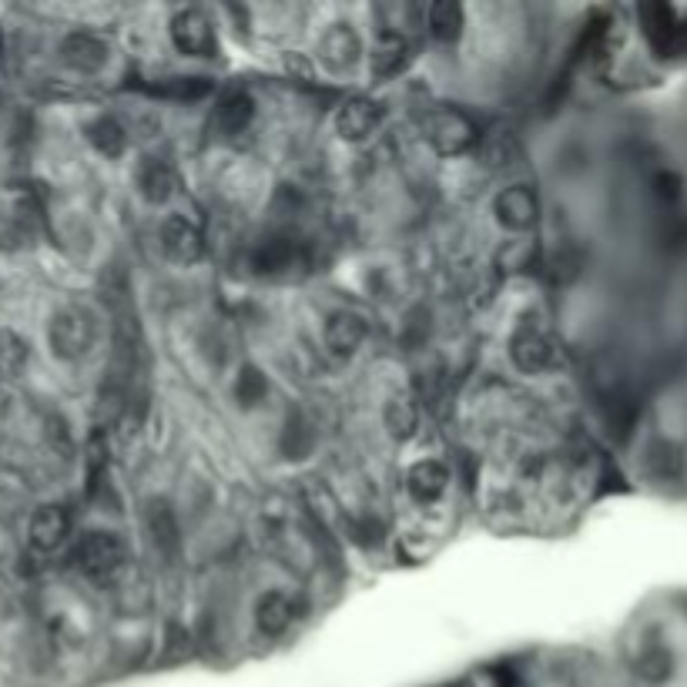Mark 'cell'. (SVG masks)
<instances>
[{"label":"cell","mask_w":687,"mask_h":687,"mask_svg":"<svg viewBox=\"0 0 687 687\" xmlns=\"http://www.w3.org/2000/svg\"><path fill=\"white\" fill-rule=\"evenodd\" d=\"M47 342L61 362H78L91 352L94 346V319L91 312L81 305H68L55 312V319L47 326Z\"/></svg>","instance_id":"cell-1"},{"label":"cell","mask_w":687,"mask_h":687,"mask_svg":"<svg viewBox=\"0 0 687 687\" xmlns=\"http://www.w3.org/2000/svg\"><path fill=\"white\" fill-rule=\"evenodd\" d=\"M128 560V547L112 531H91L74 547V563L91 580H112Z\"/></svg>","instance_id":"cell-2"},{"label":"cell","mask_w":687,"mask_h":687,"mask_svg":"<svg viewBox=\"0 0 687 687\" xmlns=\"http://www.w3.org/2000/svg\"><path fill=\"white\" fill-rule=\"evenodd\" d=\"M168 37L178 55L185 58H216L219 55V31L205 11L182 8L168 21Z\"/></svg>","instance_id":"cell-3"},{"label":"cell","mask_w":687,"mask_h":687,"mask_svg":"<svg viewBox=\"0 0 687 687\" xmlns=\"http://www.w3.org/2000/svg\"><path fill=\"white\" fill-rule=\"evenodd\" d=\"M422 131H427L430 148L443 158H456V154H463V151H469L473 144H477V128H473V121L459 112L430 115V121Z\"/></svg>","instance_id":"cell-4"},{"label":"cell","mask_w":687,"mask_h":687,"mask_svg":"<svg viewBox=\"0 0 687 687\" xmlns=\"http://www.w3.org/2000/svg\"><path fill=\"white\" fill-rule=\"evenodd\" d=\"M506 352H510V362L526 376H537L554 365V342L547 339V333L540 326H531V323L513 329Z\"/></svg>","instance_id":"cell-5"},{"label":"cell","mask_w":687,"mask_h":687,"mask_svg":"<svg viewBox=\"0 0 687 687\" xmlns=\"http://www.w3.org/2000/svg\"><path fill=\"white\" fill-rule=\"evenodd\" d=\"M158 245H162L165 258L175 261V266H195V261L205 255V235L185 216H168L162 222V232H158Z\"/></svg>","instance_id":"cell-6"},{"label":"cell","mask_w":687,"mask_h":687,"mask_svg":"<svg viewBox=\"0 0 687 687\" xmlns=\"http://www.w3.org/2000/svg\"><path fill=\"white\" fill-rule=\"evenodd\" d=\"M380 121H383L380 104H376L373 97H362V94L346 97V101L339 104V108H336V115H333L336 135H339L342 141H352V144H359V141H365V138H373L376 128H380Z\"/></svg>","instance_id":"cell-7"},{"label":"cell","mask_w":687,"mask_h":687,"mask_svg":"<svg viewBox=\"0 0 687 687\" xmlns=\"http://www.w3.org/2000/svg\"><path fill=\"white\" fill-rule=\"evenodd\" d=\"M493 216L510 232H531L540 219V201L531 185H506L493 198Z\"/></svg>","instance_id":"cell-8"},{"label":"cell","mask_w":687,"mask_h":687,"mask_svg":"<svg viewBox=\"0 0 687 687\" xmlns=\"http://www.w3.org/2000/svg\"><path fill=\"white\" fill-rule=\"evenodd\" d=\"M359 58H362V40H359L356 27L346 21L329 24L326 34L319 37V65L329 74H346L359 65Z\"/></svg>","instance_id":"cell-9"},{"label":"cell","mask_w":687,"mask_h":687,"mask_svg":"<svg viewBox=\"0 0 687 687\" xmlns=\"http://www.w3.org/2000/svg\"><path fill=\"white\" fill-rule=\"evenodd\" d=\"M299 617V601L276 587V591H266L258 601H255V627L261 638H282V633H289V627L295 624Z\"/></svg>","instance_id":"cell-10"},{"label":"cell","mask_w":687,"mask_h":687,"mask_svg":"<svg viewBox=\"0 0 687 687\" xmlns=\"http://www.w3.org/2000/svg\"><path fill=\"white\" fill-rule=\"evenodd\" d=\"M365 342V319L352 308L333 312L323 326V346L333 359H352L359 346Z\"/></svg>","instance_id":"cell-11"},{"label":"cell","mask_w":687,"mask_h":687,"mask_svg":"<svg viewBox=\"0 0 687 687\" xmlns=\"http://www.w3.org/2000/svg\"><path fill=\"white\" fill-rule=\"evenodd\" d=\"M453 477H450V466L443 459H419L406 469V493L430 506V503H440L450 490Z\"/></svg>","instance_id":"cell-12"},{"label":"cell","mask_w":687,"mask_h":687,"mask_svg":"<svg viewBox=\"0 0 687 687\" xmlns=\"http://www.w3.org/2000/svg\"><path fill=\"white\" fill-rule=\"evenodd\" d=\"M255 121V101L245 88H232L216 101V112H211V128L222 138L245 135Z\"/></svg>","instance_id":"cell-13"},{"label":"cell","mask_w":687,"mask_h":687,"mask_svg":"<svg viewBox=\"0 0 687 687\" xmlns=\"http://www.w3.org/2000/svg\"><path fill=\"white\" fill-rule=\"evenodd\" d=\"M412 61V44L399 31H383L373 44V55H369V71L380 81L399 78Z\"/></svg>","instance_id":"cell-14"},{"label":"cell","mask_w":687,"mask_h":687,"mask_svg":"<svg viewBox=\"0 0 687 687\" xmlns=\"http://www.w3.org/2000/svg\"><path fill=\"white\" fill-rule=\"evenodd\" d=\"M71 534V516L65 506H40L31 520V544L44 554L58 550Z\"/></svg>","instance_id":"cell-15"},{"label":"cell","mask_w":687,"mask_h":687,"mask_svg":"<svg viewBox=\"0 0 687 687\" xmlns=\"http://www.w3.org/2000/svg\"><path fill=\"white\" fill-rule=\"evenodd\" d=\"M61 58H65L68 68L91 74V71H101L104 61H108V44H104L101 37H94V34H88V31H78V34L65 37Z\"/></svg>","instance_id":"cell-16"},{"label":"cell","mask_w":687,"mask_h":687,"mask_svg":"<svg viewBox=\"0 0 687 687\" xmlns=\"http://www.w3.org/2000/svg\"><path fill=\"white\" fill-rule=\"evenodd\" d=\"M383 422L393 440H409L419 430V406L409 393H393L383 406Z\"/></svg>","instance_id":"cell-17"},{"label":"cell","mask_w":687,"mask_h":687,"mask_svg":"<svg viewBox=\"0 0 687 687\" xmlns=\"http://www.w3.org/2000/svg\"><path fill=\"white\" fill-rule=\"evenodd\" d=\"M138 191L148 205H165L175 195V172L158 162V158H148V162L138 168Z\"/></svg>","instance_id":"cell-18"},{"label":"cell","mask_w":687,"mask_h":687,"mask_svg":"<svg viewBox=\"0 0 687 687\" xmlns=\"http://www.w3.org/2000/svg\"><path fill=\"white\" fill-rule=\"evenodd\" d=\"M88 141H91L104 158H118V154H125V148H128V131H125V125H121L118 118L101 115V118H94V121L88 125Z\"/></svg>","instance_id":"cell-19"},{"label":"cell","mask_w":687,"mask_h":687,"mask_svg":"<svg viewBox=\"0 0 687 687\" xmlns=\"http://www.w3.org/2000/svg\"><path fill=\"white\" fill-rule=\"evenodd\" d=\"M466 27V14L459 4H433L427 11V31L436 44H456Z\"/></svg>","instance_id":"cell-20"},{"label":"cell","mask_w":687,"mask_h":687,"mask_svg":"<svg viewBox=\"0 0 687 687\" xmlns=\"http://www.w3.org/2000/svg\"><path fill=\"white\" fill-rule=\"evenodd\" d=\"M671 674H674V654H671V648L661 644V641L641 644V651H638V677H644L648 684H664Z\"/></svg>","instance_id":"cell-21"},{"label":"cell","mask_w":687,"mask_h":687,"mask_svg":"<svg viewBox=\"0 0 687 687\" xmlns=\"http://www.w3.org/2000/svg\"><path fill=\"white\" fill-rule=\"evenodd\" d=\"M27 362V346L18 333L0 329V376H18Z\"/></svg>","instance_id":"cell-22"},{"label":"cell","mask_w":687,"mask_h":687,"mask_svg":"<svg viewBox=\"0 0 687 687\" xmlns=\"http://www.w3.org/2000/svg\"><path fill=\"white\" fill-rule=\"evenodd\" d=\"M292 258H295L292 242L272 238V242L261 245V252H258V269H261V272H282V269L292 266Z\"/></svg>","instance_id":"cell-23"},{"label":"cell","mask_w":687,"mask_h":687,"mask_svg":"<svg viewBox=\"0 0 687 687\" xmlns=\"http://www.w3.org/2000/svg\"><path fill=\"white\" fill-rule=\"evenodd\" d=\"M266 393H269L266 376H261L258 369L245 365V369H242V376L235 380V399H238L242 406H255V403L266 399Z\"/></svg>","instance_id":"cell-24"},{"label":"cell","mask_w":687,"mask_h":687,"mask_svg":"<svg viewBox=\"0 0 687 687\" xmlns=\"http://www.w3.org/2000/svg\"><path fill=\"white\" fill-rule=\"evenodd\" d=\"M453 687H473L469 680H459V684H453Z\"/></svg>","instance_id":"cell-25"}]
</instances>
